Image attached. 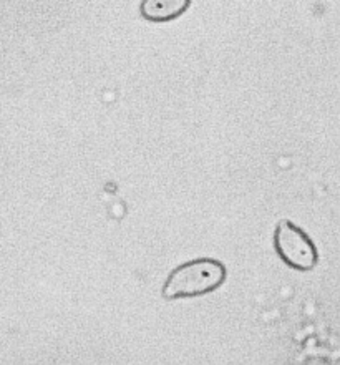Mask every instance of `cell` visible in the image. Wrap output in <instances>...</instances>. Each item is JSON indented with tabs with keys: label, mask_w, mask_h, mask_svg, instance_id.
Segmentation results:
<instances>
[{
	"label": "cell",
	"mask_w": 340,
	"mask_h": 365,
	"mask_svg": "<svg viewBox=\"0 0 340 365\" xmlns=\"http://www.w3.org/2000/svg\"><path fill=\"white\" fill-rule=\"evenodd\" d=\"M274 250L284 264L294 271H312L319 262L316 242L306 231L289 220H281L274 231Z\"/></svg>",
	"instance_id": "cell-2"
},
{
	"label": "cell",
	"mask_w": 340,
	"mask_h": 365,
	"mask_svg": "<svg viewBox=\"0 0 340 365\" xmlns=\"http://www.w3.org/2000/svg\"><path fill=\"white\" fill-rule=\"evenodd\" d=\"M191 0H141L140 15L146 22H171L190 9Z\"/></svg>",
	"instance_id": "cell-3"
},
{
	"label": "cell",
	"mask_w": 340,
	"mask_h": 365,
	"mask_svg": "<svg viewBox=\"0 0 340 365\" xmlns=\"http://www.w3.org/2000/svg\"><path fill=\"white\" fill-rule=\"evenodd\" d=\"M226 277V266L221 261L212 257H200L172 269L166 277L161 294L166 301L200 297L220 289Z\"/></svg>",
	"instance_id": "cell-1"
}]
</instances>
